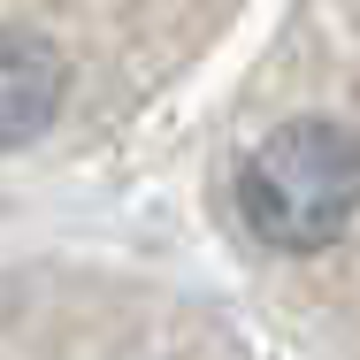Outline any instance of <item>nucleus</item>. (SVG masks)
Segmentation results:
<instances>
[{
    "instance_id": "1",
    "label": "nucleus",
    "mask_w": 360,
    "mask_h": 360,
    "mask_svg": "<svg viewBox=\"0 0 360 360\" xmlns=\"http://www.w3.org/2000/svg\"><path fill=\"white\" fill-rule=\"evenodd\" d=\"M360 207V139L345 123L299 115L245 153L238 169V215L276 253H322L345 238Z\"/></svg>"
},
{
    "instance_id": "2",
    "label": "nucleus",
    "mask_w": 360,
    "mask_h": 360,
    "mask_svg": "<svg viewBox=\"0 0 360 360\" xmlns=\"http://www.w3.org/2000/svg\"><path fill=\"white\" fill-rule=\"evenodd\" d=\"M62 92H70V62L54 39L39 31H0V153L23 139H39L54 115H62Z\"/></svg>"
}]
</instances>
